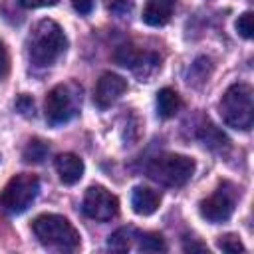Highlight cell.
<instances>
[{
	"label": "cell",
	"instance_id": "cell-26",
	"mask_svg": "<svg viewBox=\"0 0 254 254\" xmlns=\"http://www.w3.org/2000/svg\"><path fill=\"white\" fill-rule=\"evenodd\" d=\"M183 250L185 252H208V248L204 246V244H200V242H185L183 244Z\"/></svg>",
	"mask_w": 254,
	"mask_h": 254
},
{
	"label": "cell",
	"instance_id": "cell-19",
	"mask_svg": "<svg viewBox=\"0 0 254 254\" xmlns=\"http://www.w3.org/2000/svg\"><path fill=\"white\" fill-rule=\"evenodd\" d=\"M105 8L107 12H111L117 18H125L133 12L135 8V0H105Z\"/></svg>",
	"mask_w": 254,
	"mask_h": 254
},
{
	"label": "cell",
	"instance_id": "cell-12",
	"mask_svg": "<svg viewBox=\"0 0 254 254\" xmlns=\"http://www.w3.org/2000/svg\"><path fill=\"white\" fill-rule=\"evenodd\" d=\"M175 4L177 0H147L141 18L147 26H153V28L165 26L173 16Z\"/></svg>",
	"mask_w": 254,
	"mask_h": 254
},
{
	"label": "cell",
	"instance_id": "cell-17",
	"mask_svg": "<svg viewBox=\"0 0 254 254\" xmlns=\"http://www.w3.org/2000/svg\"><path fill=\"white\" fill-rule=\"evenodd\" d=\"M135 236H137V232H135V228H131V226L117 228V230L107 238V246H109L111 250L125 252V250H129V248H131V242H133V238H135Z\"/></svg>",
	"mask_w": 254,
	"mask_h": 254
},
{
	"label": "cell",
	"instance_id": "cell-6",
	"mask_svg": "<svg viewBox=\"0 0 254 254\" xmlns=\"http://www.w3.org/2000/svg\"><path fill=\"white\" fill-rule=\"evenodd\" d=\"M38 192H40V181L36 175L30 173L14 175L0 192V206L8 214H22L36 200Z\"/></svg>",
	"mask_w": 254,
	"mask_h": 254
},
{
	"label": "cell",
	"instance_id": "cell-18",
	"mask_svg": "<svg viewBox=\"0 0 254 254\" xmlns=\"http://www.w3.org/2000/svg\"><path fill=\"white\" fill-rule=\"evenodd\" d=\"M137 238H139V250L143 252H165L167 250L165 238L159 232H143V234H137Z\"/></svg>",
	"mask_w": 254,
	"mask_h": 254
},
{
	"label": "cell",
	"instance_id": "cell-2",
	"mask_svg": "<svg viewBox=\"0 0 254 254\" xmlns=\"http://www.w3.org/2000/svg\"><path fill=\"white\" fill-rule=\"evenodd\" d=\"M32 230L36 238L56 250H75L81 244V236L75 226L62 214H40L32 222Z\"/></svg>",
	"mask_w": 254,
	"mask_h": 254
},
{
	"label": "cell",
	"instance_id": "cell-22",
	"mask_svg": "<svg viewBox=\"0 0 254 254\" xmlns=\"http://www.w3.org/2000/svg\"><path fill=\"white\" fill-rule=\"evenodd\" d=\"M16 109L22 113V115H26V117H30V115H34V99L30 97V95H20L18 99H16Z\"/></svg>",
	"mask_w": 254,
	"mask_h": 254
},
{
	"label": "cell",
	"instance_id": "cell-10",
	"mask_svg": "<svg viewBox=\"0 0 254 254\" xmlns=\"http://www.w3.org/2000/svg\"><path fill=\"white\" fill-rule=\"evenodd\" d=\"M127 91V79L121 77L119 73L113 71H105L101 73V77L97 79L95 91H93V101L99 109H107L111 107L123 93Z\"/></svg>",
	"mask_w": 254,
	"mask_h": 254
},
{
	"label": "cell",
	"instance_id": "cell-21",
	"mask_svg": "<svg viewBox=\"0 0 254 254\" xmlns=\"http://www.w3.org/2000/svg\"><path fill=\"white\" fill-rule=\"evenodd\" d=\"M236 32H238L242 38H246V40H250V38H252V34H254V26H252V12H244V14H240V16H238V20H236Z\"/></svg>",
	"mask_w": 254,
	"mask_h": 254
},
{
	"label": "cell",
	"instance_id": "cell-8",
	"mask_svg": "<svg viewBox=\"0 0 254 254\" xmlns=\"http://www.w3.org/2000/svg\"><path fill=\"white\" fill-rule=\"evenodd\" d=\"M81 210H83L85 216H89L93 220H99V222H105V220H111V218L117 216L119 198L111 190H107L105 187L93 185L85 190Z\"/></svg>",
	"mask_w": 254,
	"mask_h": 254
},
{
	"label": "cell",
	"instance_id": "cell-20",
	"mask_svg": "<svg viewBox=\"0 0 254 254\" xmlns=\"http://www.w3.org/2000/svg\"><path fill=\"white\" fill-rule=\"evenodd\" d=\"M216 246L222 250V252H230V254H236V252H244V244L240 242V238L236 234H224L218 238Z\"/></svg>",
	"mask_w": 254,
	"mask_h": 254
},
{
	"label": "cell",
	"instance_id": "cell-13",
	"mask_svg": "<svg viewBox=\"0 0 254 254\" xmlns=\"http://www.w3.org/2000/svg\"><path fill=\"white\" fill-rule=\"evenodd\" d=\"M161 204V194L149 187H135L131 192V206L137 214L149 216L153 214Z\"/></svg>",
	"mask_w": 254,
	"mask_h": 254
},
{
	"label": "cell",
	"instance_id": "cell-1",
	"mask_svg": "<svg viewBox=\"0 0 254 254\" xmlns=\"http://www.w3.org/2000/svg\"><path fill=\"white\" fill-rule=\"evenodd\" d=\"M67 50V38L62 26L50 18L40 20L28 38V56L34 65L46 67L56 64Z\"/></svg>",
	"mask_w": 254,
	"mask_h": 254
},
{
	"label": "cell",
	"instance_id": "cell-24",
	"mask_svg": "<svg viewBox=\"0 0 254 254\" xmlns=\"http://www.w3.org/2000/svg\"><path fill=\"white\" fill-rule=\"evenodd\" d=\"M58 0H18L22 8H44V6H54Z\"/></svg>",
	"mask_w": 254,
	"mask_h": 254
},
{
	"label": "cell",
	"instance_id": "cell-4",
	"mask_svg": "<svg viewBox=\"0 0 254 254\" xmlns=\"http://www.w3.org/2000/svg\"><path fill=\"white\" fill-rule=\"evenodd\" d=\"M194 167H196L194 161L187 155L165 153V155H159L149 161L147 175L163 187L179 189L190 181V177L194 175Z\"/></svg>",
	"mask_w": 254,
	"mask_h": 254
},
{
	"label": "cell",
	"instance_id": "cell-16",
	"mask_svg": "<svg viewBox=\"0 0 254 254\" xmlns=\"http://www.w3.org/2000/svg\"><path fill=\"white\" fill-rule=\"evenodd\" d=\"M50 153V145L42 139H30L28 145L24 147L22 151V157L26 163H32V165H38V163H44V159L48 157Z\"/></svg>",
	"mask_w": 254,
	"mask_h": 254
},
{
	"label": "cell",
	"instance_id": "cell-23",
	"mask_svg": "<svg viewBox=\"0 0 254 254\" xmlns=\"http://www.w3.org/2000/svg\"><path fill=\"white\" fill-rule=\"evenodd\" d=\"M10 71V56H8V50L4 48V44L0 42V79H4Z\"/></svg>",
	"mask_w": 254,
	"mask_h": 254
},
{
	"label": "cell",
	"instance_id": "cell-11",
	"mask_svg": "<svg viewBox=\"0 0 254 254\" xmlns=\"http://www.w3.org/2000/svg\"><path fill=\"white\" fill-rule=\"evenodd\" d=\"M56 171L64 185H75L85 171L83 161L73 153H62L56 157Z\"/></svg>",
	"mask_w": 254,
	"mask_h": 254
},
{
	"label": "cell",
	"instance_id": "cell-14",
	"mask_svg": "<svg viewBox=\"0 0 254 254\" xmlns=\"http://www.w3.org/2000/svg\"><path fill=\"white\" fill-rule=\"evenodd\" d=\"M181 109V97L175 89L171 87H163L157 93V115L161 119H171L179 113Z\"/></svg>",
	"mask_w": 254,
	"mask_h": 254
},
{
	"label": "cell",
	"instance_id": "cell-15",
	"mask_svg": "<svg viewBox=\"0 0 254 254\" xmlns=\"http://www.w3.org/2000/svg\"><path fill=\"white\" fill-rule=\"evenodd\" d=\"M198 137H200V141L204 143V147H208V149H212V151H224V149L230 147L228 137H226L218 127H214L212 123L202 125L200 131H198Z\"/></svg>",
	"mask_w": 254,
	"mask_h": 254
},
{
	"label": "cell",
	"instance_id": "cell-7",
	"mask_svg": "<svg viewBox=\"0 0 254 254\" xmlns=\"http://www.w3.org/2000/svg\"><path fill=\"white\" fill-rule=\"evenodd\" d=\"M236 187L230 183H222L210 196L202 198L198 204V212L204 220L218 224V222H226L236 206Z\"/></svg>",
	"mask_w": 254,
	"mask_h": 254
},
{
	"label": "cell",
	"instance_id": "cell-25",
	"mask_svg": "<svg viewBox=\"0 0 254 254\" xmlns=\"http://www.w3.org/2000/svg\"><path fill=\"white\" fill-rule=\"evenodd\" d=\"M71 6L75 8V12L79 14H89L93 10V0H71Z\"/></svg>",
	"mask_w": 254,
	"mask_h": 254
},
{
	"label": "cell",
	"instance_id": "cell-3",
	"mask_svg": "<svg viewBox=\"0 0 254 254\" xmlns=\"http://www.w3.org/2000/svg\"><path fill=\"white\" fill-rule=\"evenodd\" d=\"M218 111L222 121L232 127V129H240V131H248L252 127L254 121V105H252V87L248 83H234L230 85L220 103H218Z\"/></svg>",
	"mask_w": 254,
	"mask_h": 254
},
{
	"label": "cell",
	"instance_id": "cell-5",
	"mask_svg": "<svg viewBox=\"0 0 254 254\" xmlns=\"http://www.w3.org/2000/svg\"><path fill=\"white\" fill-rule=\"evenodd\" d=\"M79 105H81V87L73 81L58 83L46 95L44 113L48 123L58 127L73 119L79 113Z\"/></svg>",
	"mask_w": 254,
	"mask_h": 254
},
{
	"label": "cell",
	"instance_id": "cell-9",
	"mask_svg": "<svg viewBox=\"0 0 254 254\" xmlns=\"http://www.w3.org/2000/svg\"><path fill=\"white\" fill-rule=\"evenodd\" d=\"M115 62L123 67L133 69L141 79L149 77L159 65H161V58L153 52H141L135 46H119L115 52Z\"/></svg>",
	"mask_w": 254,
	"mask_h": 254
}]
</instances>
